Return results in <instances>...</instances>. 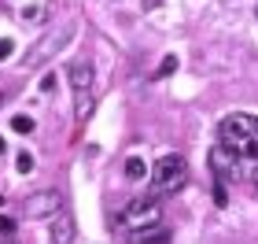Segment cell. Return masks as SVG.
<instances>
[{
    "instance_id": "12",
    "label": "cell",
    "mask_w": 258,
    "mask_h": 244,
    "mask_svg": "<svg viewBox=\"0 0 258 244\" xmlns=\"http://www.w3.org/2000/svg\"><path fill=\"white\" fill-rule=\"evenodd\" d=\"M15 170H19V174H30V170H33V156H30V152H19V156H15Z\"/></svg>"
},
{
    "instance_id": "5",
    "label": "cell",
    "mask_w": 258,
    "mask_h": 244,
    "mask_svg": "<svg viewBox=\"0 0 258 244\" xmlns=\"http://www.w3.org/2000/svg\"><path fill=\"white\" fill-rule=\"evenodd\" d=\"M67 41H70V33H48V37H44V41L37 44V48H30L26 63H30V67H33V63H44L48 56H55V52H59Z\"/></svg>"
},
{
    "instance_id": "16",
    "label": "cell",
    "mask_w": 258,
    "mask_h": 244,
    "mask_svg": "<svg viewBox=\"0 0 258 244\" xmlns=\"http://www.w3.org/2000/svg\"><path fill=\"white\" fill-rule=\"evenodd\" d=\"M41 89H44V92H52V89H55V78H52V74H44V78H41Z\"/></svg>"
},
{
    "instance_id": "18",
    "label": "cell",
    "mask_w": 258,
    "mask_h": 244,
    "mask_svg": "<svg viewBox=\"0 0 258 244\" xmlns=\"http://www.w3.org/2000/svg\"><path fill=\"white\" fill-rule=\"evenodd\" d=\"M254 189H258V170H254Z\"/></svg>"
},
{
    "instance_id": "15",
    "label": "cell",
    "mask_w": 258,
    "mask_h": 244,
    "mask_svg": "<svg viewBox=\"0 0 258 244\" xmlns=\"http://www.w3.org/2000/svg\"><path fill=\"white\" fill-rule=\"evenodd\" d=\"M11 52H15V44H11V41H0V60H8Z\"/></svg>"
},
{
    "instance_id": "10",
    "label": "cell",
    "mask_w": 258,
    "mask_h": 244,
    "mask_svg": "<svg viewBox=\"0 0 258 244\" xmlns=\"http://www.w3.org/2000/svg\"><path fill=\"white\" fill-rule=\"evenodd\" d=\"M144 174H148V167H144V163H140L137 156H133V159H125V178L140 181V178H144Z\"/></svg>"
},
{
    "instance_id": "8",
    "label": "cell",
    "mask_w": 258,
    "mask_h": 244,
    "mask_svg": "<svg viewBox=\"0 0 258 244\" xmlns=\"http://www.w3.org/2000/svg\"><path fill=\"white\" fill-rule=\"evenodd\" d=\"M74 237V222H70V215H59L52 222V244H70Z\"/></svg>"
},
{
    "instance_id": "19",
    "label": "cell",
    "mask_w": 258,
    "mask_h": 244,
    "mask_svg": "<svg viewBox=\"0 0 258 244\" xmlns=\"http://www.w3.org/2000/svg\"><path fill=\"white\" fill-rule=\"evenodd\" d=\"M0 152H4V137H0Z\"/></svg>"
},
{
    "instance_id": "7",
    "label": "cell",
    "mask_w": 258,
    "mask_h": 244,
    "mask_svg": "<svg viewBox=\"0 0 258 244\" xmlns=\"http://www.w3.org/2000/svg\"><path fill=\"white\" fill-rule=\"evenodd\" d=\"M129 244H170V229H144V233H129Z\"/></svg>"
},
{
    "instance_id": "9",
    "label": "cell",
    "mask_w": 258,
    "mask_h": 244,
    "mask_svg": "<svg viewBox=\"0 0 258 244\" xmlns=\"http://www.w3.org/2000/svg\"><path fill=\"white\" fill-rule=\"evenodd\" d=\"M78 96V122H85L92 115V92H74Z\"/></svg>"
},
{
    "instance_id": "1",
    "label": "cell",
    "mask_w": 258,
    "mask_h": 244,
    "mask_svg": "<svg viewBox=\"0 0 258 244\" xmlns=\"http://www.w3.org/2000/svg\"><path fill=\"white\" fill-rule=\"evenodd\" d=\"M218 144L236 159H258V115L232 111L218 126Z\"/></svg>"
},
{
    "instance_id": "3",
    "label": "cell",
    "mask_w": 258,
    "mask_h": 244,
    "mask_svg": "<svg viewBox=\"0 0 258 244\" xmlns=\"http://www.w3.org/2000/svg\"><path fill=\"white\" fill-rule=\"evenodd\" d=\"M188 181V167H184L181 156H159L155 167H151V185H155L159 196H173L184 189Z\"/></svg>"
},
{
    "instance_id": "11",
    "label": "cell",
    "mask_w": 258,
    "mask_h": 244,
    "mask_svg": "<svg viewBox=\"0 0 258 244\" xmlns=\"http://www.w3.org/2000/svg\"><path fill=\"white\" fill-rule=\"evenodd\" d=\"M11 130H15V133H30L33 119H30V115H15V119H11Z\"/></svg>"
},
{
    "instance_id": "2",
    "label": "cell",
    "mask_w": 258,
    "mask_h": 244,
    "mask_svg": "<svg viewBox=\"0 0 258 244\" xmlns=\"http://www.w3.org/2000/svg\"><path fill=\"white\" fill-rule=\"evenodd\" d=\"M118 226L125 233H144V229L162 226V204L151 200V196H140V200H129L118 215Z\"/></svg>"
},
{
    "instance_id": "6",
    "label": "cell",
    "mask_w": 258,
    "mask_h": 244,
    "mask_svg": "<svg viewBox=\"0 0 258 244\" xmlns=\"http://www.w3.org/2000/svg\"><path fill=\"white\" fill-rule=\"evenodd\" d=\"M92 63L85 60H78V63H70V85H74V92H92Z\"/></svg>"
},
{
    "instance_id": "4",
    "label": "cell",
    "mask_w": 258,
    "mask_h": 244,
    "mask_svg": "<svg viewBox=\"0 0 258 244\" xmlns=\"http://www.w3.org/2000/svg\"><path fill=\"white\" fill-rule=\"evenodd\" d=\"M55 211H63V196L55 189L30 192L26 200H22V215H26V218H52Z\"/></svg>"
},
{
    "instance_id": "17",
    "label": "cell",
    "mask_w": 258,
    "mask_h": 244,
    "mask_svg": "<svg viewBox=\"0 0 258 244\" xmlns=\"http://www.w3.org/2000/svg\"><path fill=\"white\" fill-rule=\"evenodd\" d=\"M4 100H8V89H0V104H4Z\"/></svg>"
},
{
    "instance_id": "13",
    "label": "cell",
    "mask_w": 258,
    "mask_h": 244,
    "mask_svg": "<svg viewBox=\"0 0 258 244\" xmlns=\"http://www.w3.org/2000/svg\"><path fill=\"white\" fill-rule=\"evenodd\" d=\"M11 233H15V218L0 215V237H11Z\"/></svg>"
},
{
    "instance_id": "14",
    "label": "cell",
    "mask_w": 258,
    "mask_h": 244,
    "mask_svg": "<svg viewBox=\"0 0 258 244\" xmlns=\"http://www.w3.org/2000/svg\"><path fill=\"white\" fill-rule=\"evenodd\" d=\"M173 67H177V60H173V56H166V60H162V67H159V78L173 74Z\"/></svg>"
}]
</instances>
